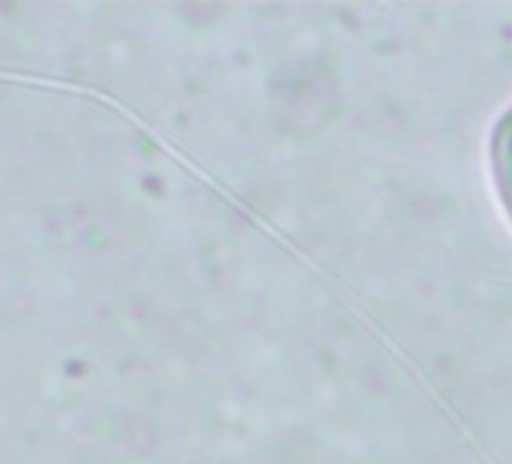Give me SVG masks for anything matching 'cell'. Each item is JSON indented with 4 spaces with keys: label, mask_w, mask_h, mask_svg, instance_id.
<instances>
[{
    "label": "cell",
    "mask_w": 512,
    "mask_h": 464,
    "mask_svg": "<svg viewBox=\"0 0 512 464\" xmlns=\"http://www.w3.org/2000/svg\"><path fill=\"white\" fill-rule=\"evenodd\" d=\"M491 166H494V181H497V193L503 199V208L512 217V109L503 115V121L494 130Z\"/></svg>",
    "instance_id": "6da1fadb"
}]
</instances>
